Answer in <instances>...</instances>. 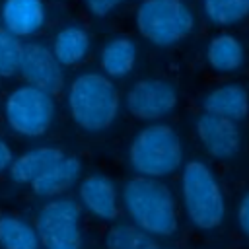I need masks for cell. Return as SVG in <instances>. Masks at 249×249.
<instances>
[{
	"instance_id": "obj_1",
	"label": "cell",
	"mask_w": 249,
	"mask_h": 249,
	"mask_svg": "<svg viewBox=\"0 0 249 249\" xmlns=\"http://www.w3.org/2000/svg\"><path fill=\"white\" fill-rule=\"evenodd\" d=\"M123 202L134 224L152 235H171L177 230V210L171 191L152 177L130 179Z\"/></svg>"
},
{
	"instance_id": "obj_2",
	"label": "cell",
	"mask_w": 249,
	"mask_h": 249,
	"mask_svg": "<svg viewBox=\"0 0 249 249\" xmlns=\"http://www.w3.org/2000/svg\"><path fill=\"white\" fill-rule=\"evenodd\" d=\"M181 195L189 220L198 230H216L226 216V202L212 169L193 160L183 167Z\"/></svg>"
},
{
	"instance_id": "obj_3",
	"label": "cell",
	"mask_w": 249,
	"mask_h": 249,
	"mask_svg": "<svg viewBox=\"0 0 249 249\" xmlns=\"http://www.w3.org/2000/svg\"><path fill=\"white\" fill-rule=\"evenodd\" d=\"M70 111L74 121L88 130L107 128L119 111V95L115 86L99 74H84L72 82Z\"/></svg>"
},
{
	"instance_id": "obj_4",
	"label": "cell",
	"mask_w": 249,
	"mask_h": 249,
	"mask_svg": "<svg viewBox=\"0 0 249 249\" xmlns=\"http://www.w3.org/2000/svg\"><path fill=\"white\" fill-rule=\"evenodd\" d=\"M183 161L181 140L167 124H150L136 134L130 146V163L140 177H165Z\"/></svg>"
},
{
	"instance_id": "obj_5",
	"label": "cell",
	"mask_w": 249,
	"mask_h": 249,
	"mask_svg": "<svg viewBox=\"0 0 249 249\" xmlns=\"http://www.w3.org/2000/svg\"><path fill=\"white\" fill-rule=\"evenodd\" d=\"M136 25L150 43L167 47L193 31L195 16L183 0H144L136 12Z\"/></svg>"
},
{
	"instance_id": "obj_6",
	"label": "cell",
	"mask_w": 249,
	"mask_h": 249,
	"mask_svg": "<svg viewBox=\"0 0 249 249\" xmlns=\"http://www.w3.org/2000/svg\"><path fill=\"white\" fill-rule=\"evenodd\" d=\"M54 115L53 97L49 91L35 86H23L10 93L6 101V117L10 126L23 136L43 134Z\"/></svg>"
},
{
	"instance_id": "obj_7",
	"label": "cell",
	"mask_w": 249,
	"mask_h": 249,
	"mask_svg": "<svg viewBox=\"0 0 249 249\" xmlns=\"http://www.w3.org/2000/svg\"><path fill=\"white\" fill-rule=\"evenodd\" d=\"M37 233L45 249H80V206L70 198L47 202L37 216Z\"/></svg>"
},
{
	"instance_id": "obj_8",
	"label": "cell",
	"mask_w": 249,
	"mask_h": 249,
	"mask_svg": "<svg viewBox=\"0 0 249 249\" xmlns=\"http://www.w3.org/2000/svg\"><path fill=\"white\" fill-rule=\"evenodd\" d=\"M177 105V91L169 82L163 80H142L136 82L128 95L126 107L136 119L154 121L169 115Z\"/></svg>"
},
{
	"instance_id": "obj_9",
	"label": "cell",
	"mask_w": 249,
	"mask_h": 249,
	"mask_svg": "<svg viewBox=\"0 0 249 249\" xmlns=\"http://www.w3.org/2000/svg\"><path fill=\"white\" fill-rule=\"evenodd\" d=\"M196 134L204 150L216 160H230L241 148V132L235 121L202 113L196 121Z\"/></svg>"
},
{
	"instance_id": "obj_10",
	"label": "cell",
	"mask_w": 249,
	"mask_h": 249,
	"mask_svg": "<svg viewBox=\"0 0 249 249\" xmlns=\"http://www.w3.org/2000/svg\"><path fill=\"white\" fill-rule=\"evenodd\" d=\"M60 62L56 60L54 53L49 51L41 43H27L23 45V56H21V74L29 82V86H35L39 89H45L49 93H54L62 86V70Z\"/></svg>"
},
{
	"instance_id": "obj_11",
	"label": "cell",
	"mask_w": 249,
	"mask_h": 249,
	"mask_svg": "<svg viewBox=\"0 0 249 249\" xmlns=\"http://www.w3.org/2000/svg\"><path fill=\"white\" fill-rule=\"evenodd\" d=\"M202 107L204 113L237 123L249 113V93L239 84H222L204 95Z\"/></svg>"
},
{
	"instance_id": "obj_12",
	"label": "cell",
	"mask_w": 249,
	"mask_h": 249,
	"mask_svg": "<svg viewBox=\"0 0 249 249\" xmlns=\"http://www.w3.org/2000/svg\"><path fill=\"white\" fill-rule=\"evenodd\" d=\"M80 198L84 206L101 220H113L119 214V196L115 185L101 177L91 175L80 185Z\"/></svg>"
},
{
	"instance_id": "obj_13",
	"label": "cell",
	"mask_w": 249,
	"mask_h": 249,
	"mask_svg": "<svg viewBox=\"0 0 249 249\" xmlns=\"http://www.w3.org/2000/svg\"><path fill=\"white\" fill-rule=\"evenodd\" d=\"M2 19L6 31L12 35H33L43 25V4L41 0H6L2 8Z\"/></svg>"
},
{
	"instance_id": "obj_14",
	"label": "cell",
	"mask_w": 249,
	"mask_h": 249,
	"mask_svg": "<svg viewBox=\"0 0 249 249\" xmlns=\"http://www.w3.org/2000/svg\"><path fill=\"white\" fill-rule=\"evenodd\" d=\"M66 156L58 148H37L23 156H19L10 165L12 179L16 183H35L39 177H43L53 165H56Z\"/></svg>"
},
{
	"instance_id": "obj_15",
	"label": "cell",
	"mask_w": 249,
	"mask_h": 249,
	"mask_svg": "<svg viewBox=\"0 0 249 249\" xmlns=\"http://www.w3.org/2000/svg\"><path fill=\"white\" fill-rule=\"evenodd\" d=\"M206 58L212 70L230 74L243 66L245 51L239 39H235L230 33H220L210 39L208 49H206Z\"/></svg>"
},
{
	"instance_id": "obj_16",
	"label": "cell",
	"mask_w": 249,
	"mask_h": 249,
	"mask_svg": "<svg viewBox=\"0 0 249 249\" xmlns=\"http://www.w3.org/2000/svg\"><path fill=\"white\" fill-rule=\"evenodd\" d=\"M80 175V161L76 158H64L56 165H53L43 177H39L33 185V191L41 196H53L68 187L74 185V181Z\"/></svg>"
},
{
	"instance_id": "obj_17",
	"label": "cell",
	"mask_w": 249,
	"mask_h": 249,
	"mask_svg": "<svg viewBox=\"0 0 249 249\" xmlns=\"http://www.w3.org/2000/svg\"><path fill=\"white\" fill-rule=\"evenodd\" d=\"M134 56H136L134 43L130 39L119 37V39H113L111 43H107L103 47V51H101V66L109 76L121 78V76H126L132 70Z\"/></svg>"
},
{
	"instance_id": "obj_18",
	"label": "cell",
	"mask_w": 249,
	"mask_h": 249,
	"mask_svg": "<svg viewBox=\"0 0 249 249\" xmlns=\"http://www.w3.org/2000/svg\"><path fill=\"white\" fill-rule=\"evenodd\" d=\"M0 245L4 249H39L37 228L12 216L0 218Z\"/></svg>"
},
{
	"instance_id": "obj_19",
	"label": "cell",
	"mask_w": 249,
	"mask_h": 249,
	"mask_svg": "<svg viewBox=\"0 0 249 249\" xmlns=\"http://www.w3.org/2000/svg\"><path fill=\"white\" fill-rule=\"evenodd\" d=\"M88 49H89V39L86 31L80 27H66L56 35L53 53L60 64L72 66L86 56Z\"/></svg>"
},
{
	"instance_id": "obj_20",
	"label": "cell",
	"mask_w": 249,
	"mask_h": 249,
	"mask_svg": "<svg viewBox=\"0 0 249 249\" xmlns=\"http://www.w3.org/2000/svg\"><path fill=\"white\" fill-rule=\"evenodd\" d=\"M204 16L220 27H230L249 16V0H202Z\"/></svg>"
},
{
	"instance_id": "obj_21",
	"label": "cell",
	"mask_w": 249,
	"mask_h": 249,
	"mask_svg": "<svg viewBox=\"0 0 249 249\" xmlns=\"http://www.w3.org/2000/svg\"><path fill=\"white\" fill-rule=\"evenodd\" d=\"M107 249H152L154 243L150 233L140 230L138 226H115L105 235Z\"/></svg>"
},
{
	"instance_id": "obj_22",
	"label": "cell",
	"mask_w": 249,
	"mask_h": 249,
	"mask_svg": "<svg viewBox=\"0 0 249 249\" xmlns=\"http://www.w3.org/2000/svg\"><path fill=\"white\" fill-rule=\"evenodd\" d=\"M23 45L10 31H0V76H12L19 70Z\"/></svg>"
},
{
	"instance_id": "obj_23",
	"label": "cell",
	"mask_w": 249,
	"mask_h": 249,
	"mask_svg": "<svg viewBox=\"0 0 249 249\" xmlns=\"http://www.w3.org/2000/svg\"><path fill=\"white\" fill-rule=\"evenodd\" d=\"M237 224H239V230L249 237V191L243 195L237 206Z\"/></svg>"
},
{
	"instance_id": "obj_24",
	"label": "cell",
	"mask_w": 249,
	"mask_h": 249,
	"mask_svg": "<svg viewBox=\"0 0 249 249\" xmlns=\"http://www.w3.org/2000/svg\"><path fill=\"white\" fill-rule=\"evenodd\" d=\"M123 0H88V8L95 16H105V14H109Z\"/></svg>"
},
{
	"instance_id": "obj_25",
	"label": "cell",
	"mask_w": 249,
	"mask_h": 249,
	"mask_svg": "<svg viewBox=\"0 0 249 249\" xmlns=\"http://www.w3.org/2000/svg\"><path fill=\"white\" fill-rule=\"evenodd\" d=\"M8 165H12V152L4 142H0V171L6 169Z\"/></svg>"
},
{
	"instance_id": "obj_26",
	"label": "cell",
	"mask_w": 249,
	"mask_h": 249,
	"mask_svg": "<svg viewBox=\"0 0 249 249\" xmlns=\"http://www.w3.org/2000/svg\"><path fill=\"white\" fill-rule=\"evenodd\" d=\"M152 249H158V247H152Z\"/></svg>"
}]
</instances>
